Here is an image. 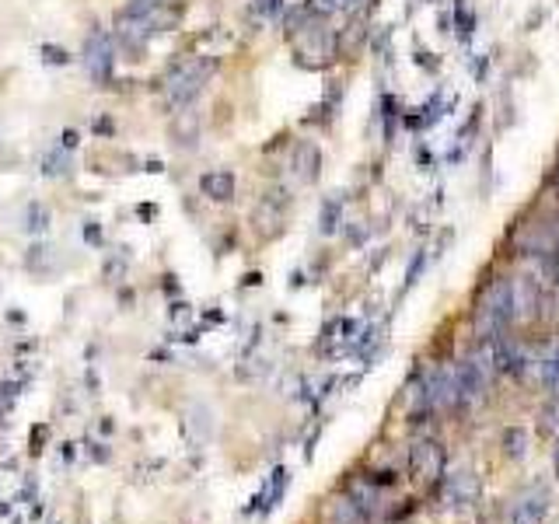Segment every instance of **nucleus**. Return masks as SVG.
I'll return each mask as SVG.
<instances>
[{"mask_svg": "<svg viewBox=\"0 0 559 524\" xmlns=\"http://www.w3.org/2000/svg\"><path fill=\"white\" fill-rule=\"evenodd\" d=\"M514 322V287L511 280H490L476 301V336L493 339L503 336V328Z\"/></svg>", "mask_w": 559, "mask_h": 524, "instance_id": "nucleus-1", "label": "nucleus"}, {"mask_svg": "<svg viewBox=\"0 0 559 524\" xmlns=\"http://www.w3.org/2000/svg\"><path fill=\"white\" fill-rule=\"evenodd\" d=\"M217 70V60H186V64H179L171 74H168V84H165V101L168 109H186V105H193L199 99V92H203V84L210 81V74Z\"/></svg>", "mask_w": 559, "mask_h": 524, "instance_id": "nucleus-2", "label": "nucleus"}, {"mask_svg": "<svg viewBox=\"0 0 559 524\" xmlns=\"http://www.w3.org/2000/svg\"><path fill=\"white\" fill-rule=\"evenodd\" d=\"M84 66H88L92 81L105 84L112 77V66H116V35L92 32V39L84 42Z\"/></svg>", "mask_w": 559, "mask_h": 524, "instance_id": "nucleus-3", "label": "nucleus"}, {"mask_svg": "<svg viewBox=\"0 0 559 524\" xmlns=\"http://www.w3.org/2000/svg\"><path fill=\"white\" fill-rule=\"evenodd\" d=\"M287 203H291V196H287L284 189H269L263 203L256 206V214H252L256 234H263V238H276V234L284 231V210H287Z\"/></svg>", "mask_w": 559, "mask_h": 524, "instance_id": "nucleus-4", "label": "nucleus"}, {"mask_svg": "<svg viewBox=\"0 0 559 524\" xmlns=\"http://www.w3.org/2000/svg\"><path fill=\"white\" fill-rule=\"evenodd\" d=\"M483 343H486V354L493 361V371H500V374H521L525 371V354L518 350L514 339L493 336V339H483Z\"/></svg>", "mask_w": 559, "mask_h": 524, "instance_id": "nucleus-5", "label": "nucleus"}, {"mask_svg": "<svg viewBox=\"0 0 559 524\" xmlns=\"http://www.w3.org/2000/svg\"><path fill=\"white\" fill-rule=\"evenodd\" d=\"M291 171H294V179L301 186L319 182V175H322V151H319V144L301 140L294 147V154H291Z\"/></svg>", "mask_w": 559, "mask_h": 524, "instance_id": "nucleus-6", "label": "nucleus"}, {"mask_svg": "<svg viewBox=\"0 0 559 524\" xmlns=\"http://www.w3.org/2000/svg\"><path fill=\"white\" fill-rule=\"evenodd\" d=\"M171 144L175 147H182V151H193L199 144V133H203V116H199L193 105H186V109H179L175 112V119H171Z\"/></svg>", "mask_w": 559, "mask_h": 524, "instance_id": "nucleus-7", "label": "nucleus"}, {"mask_svg": "<svg viewBox=\"0 0 559 524\" xmlns=\"http://www.w3.org/2000/svg\"><path fill=\"white\" fill-rule=\"evenodd\" d=\"M234 189H238V179H234V171H228V168H214V171L199 175V193L206 199H214V203L234 199Z\"/></svg>", "mask_w": 559, "mask_h": 524, "instance_id": "nucleus-8", "label": "nucleus"}, {"mask_svg": "<svg viewBox=\"0 0 559 524\" xmlns=\"http://www.w3.org/2000/svg\"><path fill=\"white\" fill-rule=\"evenodd\" d=\"M546 511H549V493H531V496H525V500L514 507L511 524H542Z\"/></svg>", "mask_w": 559, "mask_h": 524, "instance_id": "nucleus-9", "label": "nucleus"}, {"mask_svg": "<svg viewBox=\"0 0 559 524\" xmlns=\"http://www.w3.org/2000/svg\"><path fill=\"white\" fill-rule=\"evenodd\" d=\"M441 444H420L416 455H413V468L420 479H437L441 476Z\"/></svg>", "mask_w": 559, "mask_h": 524, "instance_id": "nucleus-10", "label": "nucleus"}, {"mask_svg": "<svg viewBox=\"0 0 559 524\" xmlns=\"http://www.w3.org/2000/svg\"><path fill=\"white\" fill-rule=\"evenodd\" d=\"M39 168H42V175H46V179H66V175L74 171L70 151H64V147L46 151V154H42V162H39Z\"/></svg>", "mask_w": 559, "mask_h": 524, "instance_id": "nucleus-11", "label": "nucleus"}, {"mask_svg": "<svg viewBox=\"0 0 559 524\" xmlns=\"http://www.w3.org/2000/svg\"><path fill=\"white\" fill-rule=\"evenodd\" d=\"M514 287V315H535V304H538V287L531 276H521V284H511Z\"/></svg>", "mask_w": 559, "mask_h": 524, "instance_id": "nucleus-12", "label": "nucleus"}, {"mask_svg": "<svg viewBox=\"0 0 559 524\" xmlns=\"http://www.w3.org/2000/svg\"><path fill=\"white\" fill-rule=\"evenodd\" d=\"M339 224H343V196H339V193H332V196H326V203H322L319 231H322V234H336Z\"/></svg>", "mask_w": 559, "mask_h": 524, "instance_id": "nucleus-13", "label": "nucleus"}, {"mask_svg": "<svg viewBox=\"0 0 559 524\" xmlns=\"http://www.w3.org/2000/svg\"><path fill=\"white\" fill-rule=\"evenodd\" d=\"M503 455L511 461H521L528 455V430L525 426H507L503 430Z\"/></svg>", "mask_w": 559, "mask_h": 524, "instance_id": "nucleus-14", "label": "nucleus"}, {"mask_svg": "<svg viewBox=\"0 0 559 524\" xmlns=\"http://www.w3.org/2000/svg\"><path fill=\"white\" fill-rule=\"evenodd\" d=\"M46 228H49V206L32 199V203L25 206V231H29V234H42Z\"/></svg>", "mask_w": 559, "mask_h": 524, "instance_id": "nucleus-15", "label": "nucleus"}, {"mask_svg": "<svg viewBox=\"0 0 559 524\" xmlns=\"http://www.w3.org/2000/svg\"><path fill=\"white\" fill-rule=\"evenodd\" d=\"M252 14L259 22H276L287 14V0H252Z\"/></svg>", "mask_w": 559, "mask_h": 524, "instance_id": "nucleus-16", "label": "nucleus"}, {"mask_svg": "<svg viewBox=\"0 0 559 524\" xmlns=\"http://www.w3.org/2000/svg\"><path fill=\"white\" fill-rule=\"evenodd\" d=\"M53 252H57V249H49V245H32V249H29V269H35V273H49Z\"/></svg>", "mask_w": 559, "mask_h": 524, "instance_id": "nucleus-17", "label": "nucleus"}, {"mask_svg": "<svg viewBox=\"0 0 559 524\" xmlns=\"http://www.w3.org/2000/svg\"><path fill=\"white\" fill-rule=\"evenodd\" d=\"M451 490H455V496H459V503H465V500H476L479 483H476L468 472H461V476H455V479H451Z\"/></svg>", "mask_w": 559, "mask_h": 524, "instance_id": "nucleus-18", "label": "nucleus"}, {"mask_svg": "<svg viewBox=\"0 0 559 524\" xmlns=\"http://www.w3.org/2000/svg\"><path fill=\"white\" fill-rule=\"evenodd\" d=\"M542 385L549 395H559V354H553L549 361L542 363Z\"/></svg>", "mask_w": 559, "mask_h": 524, "instance_id": "nucleus-19", "label": "nucleus"}, {"mask_svg": "<svg viewBox=\"0 0 559 524\" xmlns=\"http://www.w3.org/2000/svg\"><path fill=\"white\" fill-rule=\"evenodd\" d=\"M39 53H42V64L46 66H66L70 60H74L64 46H53V42H42V49H39Z\"/></svg>", "mask_w": 559, "mask_h": 524, "instance_id": "nucleus-20", "label": "nucleus"}, {"mask_svg": "<svg viewBox=\"0 0 559 524\" xmlns=\"http://www.w3.org/2000/svg\"><path fill=\"white\" fill-rule=\"evenodd\" d=\"M424 269H427V252L420 249V252L413 256V262H409V269H406V291H409V287H413V284L424 276Z\"/></svg>", "mask_w": 559, "mask_h": 524, "instance_id": "nucleus-21", "label": "nucleus"}, {"mask_svg": "<svg viewBox=\"0 0 559 524\" xmlns=\"http://www.w3.org/2000/svg\"><path fill=\"white\" fill-rule=\"evenodd\" d=\"M455 18H459V35H461V39H468V35H472V25H476V18H472V14L465 11V4H459Z\"/></svg>", "mask_w": 559, "mask_h": 524, "instance_id": "nucleus-22", "label": "nucleus"}, {"mask_svg": "<svg viewBox=\"0 0 559 524\" xmlns=\"http://www.w3.org/2000/svg\"><path fill=\"white\" fill-rule=\"evenodd\" d=\"M77 144H81V133L77 130H64L57 136V147H64V151H77Z\"/></svg>", "mask_w": 559, "mask_h": 524, "instance_id": "nucleus-23", "label": "nucleus"}, {"mask_svg": "<svg viewBox=\"0 0 559 524\" xmlns=\"http://www.w3.org/2000/svg\"><path fill=\"white\" fill-rule=\"evenodd\" d=\"M559 426V395L553 398V409L542 413V430H556Z\"/></svg>", "mask_w": 559, "mask_h": 524, "instance_id": "nucleus-24", "label": "nucleus"}, {"mask_svg": "<svg viewBox=\"0 0 559 524\" xmlns=\"http://www.w3.org/2000/svg\"><path fill=\"white\" fill-rule=\"evenodd\" d=\"M84 241H88V245H101V228L95 224V221L84 224Z\"/></svg>", "mask_w": 559, "mask_h": 524, "instance_id": "nucleus-25", "label": "nucleus"}, {"mask_svg": "<svg viewBox=\"0 0 559 524\" xmlns=\"http://www.w3.org/2000/svg\"><path fill=\"white\" fill-rule=\"evenodd\" d=\"M136 217H140V221H154V217H158V206H154V203H140V206H136Z\"/></svg>", "mask_w": 559, "mask_h": 524, "instance_id": "nucleus-26", "label": "nucleus"}, {"mask_svg": "<svg viewBox=\"0 0 559 524\" xmlns=\"http://www.w3.org/2000/svg\"><path fill=\"white\" fill-rule=\"evenodd\" d=\"M92 130L99 133V136H112V133H116V130H112V119H99Z\"/></svg>", "mask_w": 559, "mask_h": 524, "instance_id": "nucleus-27", "label": "nucleus"}, {"mask_svg": "<svg viewBox=\"0 0 559 524\" xmlns=\"http://www.w3.org/2000/svg\"><path fill=\"white\" fill-rule=\"evenodd\" d=\"M144 171H151V175H162V171H165V164L158 162V158H151V162H144Z\"/></svg>", "mask_w": 559, "mask_h": 524, "instance_id": "nucleus-28", "label": "nucleus"}, {"mask_svg": "<svg viewBox=\"0 0 559 524\" xmlns=\"http://www.w3.org/2000/svg\"><path fill=\"white\" fill-rule=\"evenodd\" d=\"M553 468H556V479H559V441H556V451H553Z\"/></svg>", "mask_w": 559, "mask_h": 524, "instance_id": "nucleus-29", "label": "nucleus"}]
</instances>
